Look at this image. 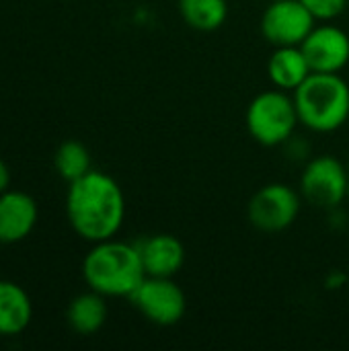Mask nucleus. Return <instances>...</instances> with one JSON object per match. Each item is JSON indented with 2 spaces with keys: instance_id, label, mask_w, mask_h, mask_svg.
I'll return each instance as SVG.
<instances>
[{
  "instance_id": "nucleus-1",
  "label": "nucleus",
  "mask_w": 349,
  "mask_h": 351,
  "mask_svg": "<svg viewBox=\"0 0 349 351\" xmlns=\"http://www.w3.org/2000/svg\"><path fill=\"white\" fill-rule=\"evenodd\" d=\"M66 216L72 230L91 245L113 239L125 220V195L111 175L93 169L68 183Z\"/></svg>"
},
{
  "instance_id": "nucleus-2",
  "label": "nucleus",
  "mask_w": 349,
  "mask_h": 351,
  "mask_svg": "<svg viewBox=\"0 0 349 351\" xmlns=\"http://www.w3.org/2000/svg\"><path fill=\"white\" fill-rule=\"evenodd\" d=\"M146 278L136 243L107 239L93 243L82 259V280L105 298H130Z\"/></svg>"
},
{
  "instance_id": "nucleus-3",
  "label": "nucleus",
  "mask_w": 349,
  "mask_h": 351,
  "mask_svg": "<svg viewBox=\"0 0 349 351\" xmlns=\"http://www.w3.org/2000/svg\"><path fill=\"white\" fill-rule=\"evenodd\" d=\"M300 125L315 134H333L349 119V84L341 74L313 72L294 93Z\"/></svg>"
},
{
  "instance_id": "nucleus-4",
  "label": "nucleus",
  "mask_w": 349,
  "mask_h": 351,
  "mask_svg": "<svg viewBox=\"0 0 349 351\" xmlns=\"http://www.w3.org/2000/svg\"><path fill=\"white\" fill-rule=\"evenodd\" d=\"M245 121L251 138L267 148L284 146L300 125L294 97L282 88H269L253 97Z\"/></svg>"
},
{
  "instance_id": "nucleus-5",
  "label": "nucleus",
  "mask_w": 349,
  "mask_h": 351,
  "mask_svg": "<svg viewBox=\"0 0 349 351\" xmlns=\"http://www.w3.org/2000/svg\"><path fill=\"white\" fill-rule=\"evenodd\" d=\"M298 191L306 204L319 210H339L349 197L346 165L331 154H319L309 158L300 175Z\"/></svg>"
},
{
  "instance_id": "nucleus-6",
  "label": "nucleus",
  "mask_w": 349,
  "mask_h": 351,
  "mask_svg": "<svg viewBox=\"0 0 349 351\" xmlns=\"http://www.w3.org/2000/svg\"><path fill=\"white\" fill-rule=\"evenodd\" d=\"M302 195L288 183H267L257 189L247 204L251 226L265 234L288 230L300 214Z\"/></svg>"
},
{
  "instance_id": "nucleus-7",
  "label": "nucleus",
  "mask_w": 349,
  "mask_h": 351,
  "mask_svg": "<svg viewBox=\"0 0 349 351\" xmlns=\"http://www.w3.org/2000/svg\"><path fill=\"white\" fill-rule=\"evenodd\" d=\"M128 300L156 327H173L181 323L187 313V296L173 278L146 276Z\"/></svg>"
},
{
  "instance_id": "nucleus-8",
  "label": "nucleus",
  "mask_w": 349,
  "mask_h": 351,
  "mask_svg": "<svg viewBox=\"0 0 349 351\" xmlns=\"http://www.w3.org/2000/svg\"><path fill=\"white\" fill-rule=\"evenodd\" d=\"M317 19L302 0H269L261 14V35L274 45H300L315 29Z\"/></svg>"
},
{
  "instance_id": "nucleus-9",
  "label": "nucleus",
  "mask_w": 349,
  "mask_h": 351,
  "mask_svg": "<svg viewBox=\"0 0 349 351\" xmlns=\"http://www.w3.org/2000/svg\"><path fill=\"white\" fill-rule=\"evenodd\" d=\"M311 70L325 74H341L349 64V35L337 25L323 23L315 25V29L300 43Z\"/></svg>"
},
{
  "instance_id": "nucleus-10",
  "label": "nucleus",
  "mask_w": 349,
  "mask_h": 351,
  "mask_svg": "<svg viewBox=\"0 0 349 351\" xmlns=\"http://www.w3.org/2000/svg\"><path fill=\"white\" fill-rule=\"evenodd\" d=\"M142 265L146 276L152 278H175L187 259L185 245L181 239L169 232H156L148 234L140 241H136Z\"/></svg>"
},
{
  "instance_id": "nucleus-11",
  "label": "nucleus",
  "mask_w": 349,
  "mask_h": 351,
  "mask_svg": "<svg viewBox=\"0 0 349 351\" xmlns=\"http://www.w3.org/2000/svg\"><path fill=\"white\" fill-rule=\"evenodd\" d=\"M39 218L37 202L19 189L0 193V245H14L25 241Z\"/></svg>"
},
{
  "instance_id": "nucleus-12",
  "label": "nucleus",
  "mask_w": 349,
  "mask_h": 351,
  "mask_svg": "<svg viewBox=\"0 0 349 351\" xmlns=\"http://www.w3.org/2000/svg\"><path fill=\"white\" fill-rule=\"evenodd\" d=\"M311 74V64L300 45L276 47L267 60V76L276 88L294 93Z\"/></svg>"
},
{
  "instance_id": "nucleus-13",
  "label": "nucleus",
  "mask_w": 349,
  "mask_h": 351,
  "mask_svg": "<svg viewBox=\"0 0 349 351\" xmlns=\"http://www.w3.org/2000/svg\"><path fill=\"white\" fill-rule=\"evenodd\" d=\"M33 319V302L27 290L10 280H0V337L21 335Z\"/></svg>"
},
{
  "instance_id": "nucleus-14",
  "label": "nucleus",
  "mask_w": 349,
  "mask_h": 351,
  "mask_svg": "<svg viewBox=\"0 0 349 351\" xmlns=\"http://www.w3.org/2000/svg\"><path fill=\"white\" fill-rule=\"evenodd\" d=\"M107 317H109L107 298L95 290L74 296L66 311L68 327L82 337H91L99 333L105 327Z\"/></svg>"
},
{
  "instance_id": "nucleus-15",
  "label": "nucleus",
  "mask_w": 349,
  "mask_h": 351,
  "mask_svg": "<svg viewBox=\"0 0 349 351\" xmlns=\"http://www.w3.org/2000/svg\"><path fill=\"white\" fill-rule=\"evenodd\" d=\"M183 23L195 31H216L228 19V0H177Z\"/></svg>"
},
{
  "instance_id": "nucleus-16",
  "label": "nucleus",
  "mask_w": 349,
  "mask_h": 351,
  "mask_svg": "<svg viewBox=\"0 0 349 351\" xmlns=\"http://www.w3.org/2000/svg\"><path fill=\"white\" fill-rule=\"evenodd\" d=\"M53 167H56V173L64 181L72 183V181L84 177L88 171H93L91 152L82 142L66 140L58 146V150L53 154Z\"/></svg>"
},
{
  "instance_id": "nucleus-17",
  "label": "nucleus",
  "mask_w": 349,
  "mask_h": 351,
  "mask_svg": "<svg viewBox=\"0 0 349 351\" xmlns=\"http://www.w3.org/2000/svg\"><path fill=\"white\" fill-rule=\"evenodd\" d=\"M302 4L311 10V14L317 21L323 23L337 19L348 8V0H302Z\"/></svg>"
},
{
  "instance_id": "nucleus-18",
  "label": "nucleus",
  "mask_w": 349,
  "mask_h": 351,
  "mask_svg": "<svg viewBox=\"0 0 349 351\" xmlns=\"http://www.w3.org/2000/svg\"><path fill=\"white\" fill-rule=\"evenodd\" d=\"M348 282V274H344V271H331V274L327 276V280H325V288H327V290H341Z\"/></svg>"
},
{
  "instance_id": "nucleus-19",
  "label": "nucleus",
  "mask_w": 349,
  "mask_h": 351,
  "mask_svg": "<svg viewBox=\"0 0 349 351\" xmlns=\"http://www.w3.org/2000/svg\"><path fill=\"white\" fill-rule=\"evenodd\" d=\"M8 187H10V169L4 162V158L0 156V193L6 191Z\"/></svg>"
},
{
  "instance_id": "nucleus-20",
  "label": "nucleus",
  "mask_w": 349,
  "mask_h": 351,
  "mask_svg": "<svg viewBox=\"0 0 349 351\" xmlns=\"http://www.w3.org/2000/svg\"><path fill=\"white\" fill-rule=\"evenodd\" d=\"M346 169H348V183H349V160H348V165H346Z\"/></svg>"
},
{
  "instance_id": "nucleus-21",
  "label": "nucleus",
  "mask_w": 349,
  "mask_h": 351,
  "mask_svg": "<svg viewBox=\"0 0 349 351\" xmlns=\"http://www.w3.org/2000/svg\"><path fill=\"white\" fill-rule=\"evenodd\" d=\"M346 228H348V232H349V212H348V224H346Z\"/></svg>"
}]
</instances>
